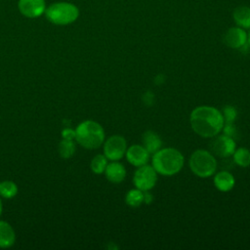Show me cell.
I'll return each mask as SVG.
<instances>
[{"mask_svg":"<svg viewBox=\"0 0 250 250\" xmlns=\"http://www.w3.org/2000/svg\"><path fill=\"white\" fill-rule=\"evenodd\" d=\"M192 130L203 138H214L222 130L225 125L223 113L213 107L201 105L195 107L189 117Z\"/></svg>","mask_w":250,"mask_h":250,"instance_id":"cell-1","label":"cell"},{"mask_svg":"<svg viewBox=\"0 0 250 250\" xmlns=\"http://www.w3.org/2000/svg\"><path fill=\"white\" fill-rule=\"evenodd\" d=\"M184 166L183 154L174 147L157 150L152 156V167L156 173L163 176H173Z\"/></svg>","mask_w":250,"mask_h":250,"instance_id":"cell-2","label":"cell"},{"mask_svg":"<svg viewBox=\"0 0 250 250\" xmlns=\"http://www.w3.org/2000/svg\"><path fill=\"white\" fill-rule=\"evenodd\" d=\"M75 141L84 148L96 149L104 144V128L93 120L82 121L75 128Z\"/></svg>","mask_w":250,"mask_h":250,"instance_id":"cell-3","label":"cell"},{"mask_svg":"<svg viewBox=\"0 0 250 250\" xmlns=\"http://www.w3.org/2000/svg\"><path fill=\"white\" fill-rule=\"evenodd\" d=\"M188 164L191 172L200 178L212 176L217 169V161L214 154L205 149L193 151L189 157Z\"/></svg>","mask_w":250,"mask_h":250,"instance_id":"cell-4","label":"cell"},{"mask_svg":"<svg viewBox=\"0 0 250 250\" xmlns=\"http://www.w3.org/2000/svg\"><path fill=\"white\" fill-rule=\"evenodd\" d=\"M45 15L51 22L59 25H65L76 21L79 16V10L73 4L58 2L50 5L45 10Z\"/></svg>","mask_w":250,"mask_h":250,"instance_id":"cell-5","label":"cell"},{"mask_svg":"<svg viewBox=\"0 0 250 250\" xmlns=\"http://www.w3.org/2000/svg\"><path fill=\"white\" fill-rule=\"evenodd\" d=\"M157 181V173L152 166L149 165H143L140 166L134 173L133 176V183L134 186L143 190H149L151 189Z\"/></svg>","mask_w":250,"mask_h":250,"instance_id":"cell-6","label":"cell"},{"mask_svg":"<svg viewBox=\"0 0 250 250\" xmlns=\"http://www.w3.org/2000/svg\"><path fill=\"white\" fill-rule=\"evenodd\" d=\"M127 149L126 140L119 135L109 137L104 144V154L111 161L121 159Z\"/></svg>","mask_w":250,"mask_h":250,"instance_id":"cell-7","label":"cell"},{"mask_svg":"<svg viewBox=\"0 0 250 250\" xmlns=\"http://www.w3.org/2000/svg\"><path fill=\"white\" fill-rule=\"evenodd\" d=\"M235 146L236 145L233 138L226 134L214 138L209 144L211 152L219 157H228L233 154Z\"/></svg>","mask_w":250,"mask_h":250,"instance_id":"cell-8","label":"cell"},{"mask_svg":"<svg viewBox=\"0 0 250 250\" xmlns=\"http://www.w3.org/2000/svg\"><path fill=\"white\" fill-rule=\"evenodd\" d=\"M20 12L30 19L37 18L45 13L46 5L44 0H20L19 1Z\"/></svg>","mask_w":250,"mask_h":250,"instance_id":"cell-9","label":"cell"},{"mask_svg":"<svg viewBox=\"0 0 250 250\" xmlns=\"http://www.w3.org/2000/svg\"><path fill=\"white\" fill-rule=\"evenodd\" d=\"M224 42L229 48L241 49L247 43V34L241 27H231L226 32Z\"/></svg>","mask_w":250,"mask_h":250,"instance_id":"cell-10","label":"cell"},{"mask_svg":"<svg viewBox=\"0 0 250 250\" xmlns=\"http://www.w3.org/2000/svg\"><path fill=\"white\" fill-rule=\"evenodd\" d=\"M126 159L133 166L140 167L147 163L149 158L148 151L140 145H133L126 149Z\"/></svg>","mask_w":250,"mask_h":250,"instance_id":"cell-11","label":"cell"},{"mask_svg":"<svg viewBox=\"0 0 250 250\" xmlns=\"http://www.w3.org/2000/svg\"><path fill=\"white\" fill-rule=\"evenodd\" d=\"M104 174L106 179L113 184L121 183L126 177L125 167L116 161H112L111 163H107L106 168L104 170Z\"/></svg>","mask_w":250,"mask_h":250,"instance_id":"cell-12","label":"cell"},{"mask_svg":"<svg viewBox=\"0 0 250 250\" xmlns=\"http://www.w3.org/2000/svg\"><path fill=\"white\" fill-rule=\"evenodd\" d=\"M15 242L16 232L13 227L5 221H0V248H10Z\"/></svg>","mask_w":250,"mask_h":250,"instance_id":"cell-13","label":"cell"},{"mask_svg":"<svg viewBox=\"0 0 250 250\" xmlns=\"http://www.w3.org/2000/svg\"><path fill=\"white\" fill-rule=\"evenodd\" d=\"M234 183L233 176L228 171L218 172L214 177V185L216 188L223 192L230 190L233 188Z\"/></svg>","mask_w":250,"mask_h":250,"instance_id":"cell-14","label":"cell"},{"mask_svg":"<svg viewBox=\"0 0 250 250\" xmlns=\"http://www.w3.org/2000/svg\"><path fill=\"white\" fill-rule=\"evenodd\" d=\"M143 146L148 151V153H154L160 149L162 145L160 137L153 131H146L142 136Z\"/></svg>","mask_w":250,"mask_h":250,"instance_id":"cell-15","label":"cell"},{"mask_svg":"<svg viewBox=\"0 0 250 250\" xmlns=\"http://www.w3.org/2000/svg\"><path fill=\"white\" fill-rule=\"evenodd\" d=\"M233 20L241 28H250V8L246 6L237 7L233 11Z\"/></svg>","mask_w":250,"mask_h":250,"instance_id":"cell-16","label":"cell"},{"mask_svg":"<svg viewBox=\"0 0 250 250\" xmlns=\"http://www.w3.org/2000/svg\"><path fill=\"white\" fill-rule=\"evenodd\" d=\"M58 150H59V154L62 158L68 159V158L72 157L73 154L75 153V150H76L75 143L73 142V140H64V139H62L59 143Z\"/></svg>","mask_w":250,"mask_h":250,"instance_id":"cell-17","label":"cell"},{"mask_svg":"<svg viewBox=\"0 0 250 250\" xmlns=\"http://www.w3.org/2000/svg\"><path fill=\"white\" fill-rule=\"evenodd\" d=\"M18 193V186L16 183L10 180L0 182V196L6 199L15 197Z\"/></svg>","mask_w":250,"mask_h":250,"instance_id":"cell-18","label":"cell"},{"mask_svg":"<svg viewBox=\"0 0 250 250\" xmlns=\"http://www.w3.org/2000/svg\"><path fill=\"white\" fill-rule=\"evenodd\" d=\"M126 204L133 208L139 207L144 202V191L139 188L131 189L127 192L125 197Z\"/></svg>","mask_w":250,"mask_h":250,"instance_id":"cell-19","label":"cell"},{"mask_svg":"<svg viewBox=\"0 0 250 250\" xmlns=\"http://www.w3.org/2000/svg\"><path fill=\"white\" fill-rule=\"evenodd\" d=\"M233 161L240 167L250 165V150L246 147H239L233 152Z\"/></svg>","mask_w":250,"mask_h":250,"instance_id":"cell-20","label":"cell"},{"mask_svg":"<svg viewBox=\"0 0 250 250\" xmlns=\"http://www.w3.org/2000/svg\"><path fill=\"white\" fill-rule=\"evenodd\" d=\"M107 165V158L104 154H97L94 156V158L91 160L90 167L93 173L95 174H103L104 173V170Z\"/></svg>","mask_w":250,"mask_h":250,"instance_id":"cell-21","label":"cell"},{"mask_svg":"<svg viewBox=\"0 0 250 250\" xmlns=\"http://www.w3.org/2000/svg\"><path fill=\"white\" fill-rule=\"evenodd\" d=\"M223 116L225 123H232L237 115L236 109L231 105H226L223 109Z\"/></svg>","mask_w":250,"mask_h":250,"instance_id":"cell-22","label":"cell"},{"mask_svg":"<svg viewBox=\"0 0 250 250\" xmlns=\"http://www.w3.org/2000/svg\"><path fill=\"white\" fill-rule=\"evenodd\" d=\"M62 138L64 140H75V130L71 128H64L62 131Z\"/></svg>","mask_w":250,"mask_h":250,"instance_id":"cell-23","label":"cell"},{"mask_svg":"<svg viewBox=\"0 0 250 250\" xmlns=\"http://www.w3.org/2000/svg\"><path fill=\"white\" fill-rule=\"evenodd\" d=\"M151 201H152V196L148 192V190L144 191V202L146 203V204H149Z\"/></svg>","mask_w":250,"mask_h":250,"instance_id":"cell-24","label":"cell"},{"mask_svg":"<svg viewBox=\"0 0 250 250\" xmlns=\"http://www.w3.org/2000/svg\"><path fill=\"white\" fill-rule=\"evenodd\" d=\"M2 211H3V204H2V200H1V198H0V216H1V214H2Z\"/></svg>","mask_w":250,"mask_h":250,"instance_id":"cell-25","label":"cell"},{"mask_svg":"<svg viewBox=\"0 0 250 250\" xmlns=\"http://www.w3.org/2000/svg\"><path fill=\"white\" fill-rule=\"evenodd\" d=\"M247 42H248V45H249V48H250V32H249V34L247 36Z\"/></svg>","mask_w":250,"mask_h":250,"instance_id":"cell-26","label":"cell"}]
</instances>
